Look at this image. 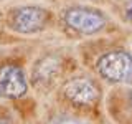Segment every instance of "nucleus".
Returning a JSON list of instances; mask_svg holds the SVG:
<instances>
[{
  "label": "nucleus",
  "instance_id": "f257e3e1",
  "mask_svg": "<svg viewBox=\"0 0 132 124\" xmlns=\"http://www.w3.org/2000/svg\"><path fill=\"white\" fill-rule=\"evenodd\" d=\"M60 96L69 109L78 113H89L99 106L102 89L94 78L78 74V76L68 78L61 84Z\"/></svg>",
  "mask_w": 132,
  "mask_h": 124
},
{
  "label": "nucleus",
  "instance_id": "39448f33",
  "mask_svg": "<svg viewBox=\"0 0 132 124\" xmlns=\"http://www.w3.org/2000/svg\"><path fill=\"white\" fill-rule=\"evenodd\" d=\"M30 91V78L23 65L15 60L0 63V99L20 101Z\"/></svg>",
  "mask_w": 132,
  "mask_h": 124
},
{
  "label": "nucleus",
  "instance_id": "1a4fd4ad",
  "mask_svg": "<svg viewBox=\"0 0 132 124\" xmlns=\"http://www.w3.org/2000/svg\"><path fill=\"white\" fill-rule=\"evenodd\" d=\"M121 17L126 22H132V0H124L121 3Z\"/></svg>",
  "mask_w": 132,
  "mask_h": 124
},
{
  "label": "nucleus",
  "instance_id": "20e7f679",
  "mask_svg": "<svg viewBox=\"0 0 132 124\" xmlns=\"http://www.w3.org/2000/svg\"><path fill=\"white\" fill-rule=\"evenodd\" d=\"M97 76L111 84H130L132 83V55L126 50H107L97 56L94 63Z\"/></svg>",
  "mask_w": 132,
  "mask_h": 124
},
{
  "label": "nucleus",
  "instance_id": "0eeeda50",
  "mask_svg": "<svg viewBox=\"0 0 132 124\" xmlns=\"http://www.w3.org/2000/svg\"><path fill=\"white\" fill-rule=\"evenodd\" d=\"M116 96H112V101H111V113L112 116L121 114V119L129 118V121L132 122V88L130 89H124V91H117L114 93Z\"/></svg>",
  "mask_w": 132,
  "mask_h": 124
},
{
  "label": "nucleus",
  "instance_id": "6e6552de",
  "mask_svg": "<svg viewBox=\"0 0 132 124\" xmlns=\"http://www.w3.org/2000/svg\"><path fill=\"white\" fill-rule=\"evenodd\" d=\"M48 124H91L86 119H81L74 114H55Z\"/></svg>",
  "mask_w": 132,
  "mask_h": 124
},
{
  "label": "nucleus",
  "instance_id": "423d86ee",
  "mask_svg": "<svg viewBox=\"0 0 132 124\" xmlns=\"http://www.w3.org/2000/svg\"><path fill=\"white\" fill-rule=\"evenodd\" d=\"M66 71V60L60 53L41 55L33 63L30 71V86L36 91H46L63 78Z\"/></svg>",
  "mask_w": 132,
  "mask_h": 124
},
{
  "label": "nucleus",
  "instance_id": "7ed1b4c3",
  "mask_svg": "<svg viewBox=\"0 0 132 124\" xmlns=\"http://www.w3.org/2000/svg\"><path fill=\"white\" fill-rule=\"evenodd\" d=\"M53 22V13L41 5H20L7 17V27L16 35L33 36L46 32Z\"/></svg>",
  "mask_w": 132,
  "mask_h": 124
},
{
  "label": "nucleus",
  "instance_id": "f03ea898",
  "mask_svg": "<svg viewBox=\"0 0 132 124\" xmlns=\"http://www.w3.org/2000/svg\"><path fill=\"white\" fill-rule=\"evenodd\" d=\"M61 22L68 30L81 36H94L102 33L109 25V18L102 10L91 5H71L61 13Z\"/></svg>",
  "mask_w": 132,
  "mask_h": 124
},
{
  "label": "nucleus",
  "instance_id": "9d476101",
  "mask_svg": "<svg viewBox=\"0 0 132 124\" xmlns=\"http://www.w3.org/2000/svg\"><path fill=\"white\" fill-rule=\"evenodd\" d=\"M0 124H15V119L12 118L10 113H7V111H0Z\"/></svg>",
  "mask_w": 132,
  "mask_h": 124
}]
</instances>
